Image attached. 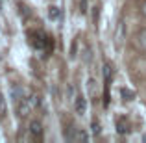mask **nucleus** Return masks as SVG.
<instances>
[{"label": "nucleus", "instance_id": "obj_6", "mask_svg": "<svg viewBox=\"0 0 146 143\" xmlns=\"http://www.w3.org/2000/svg\"><path fill=\"white\" fill-rule=\"evenodd\" d=\"M6 111H7V106H6V99H4L2 91H0V119L6 117Z\"/></svg>", "mask_w": 146, "mask_h": 143}, {"label": "nucleus", "instance_id": "obj_3", "mask_svg": "<svg viewBox=\"0 0 146 143\" xmlns=\"http://www.w3.org/2000/svg\"><path fill=\"white\" fill-rule=\"evenodd\" d=\"M74 110H76V113H78L80 117L85 115V111H87V100H85V97H83V95H78L74 99Z\"/></svg>", "mask_w": 146, "mask_h": 143}, {"label": "nucleus", "instance_id": "obj_1", "mask_svg": "<svg viewBox=\"0 0 146 143\" xmlns=\"http://www.w3.org/2000/svg\"><path fill=\"white\" fill-rule=\"evenodd\" d=\"M30 41H32V45L35 48H39V50H48L52 48V43H50V37L46 36V34H43V32H32L30 34Z\"/></svg>", "mask_w": 146, "mask_h": 143}, {"label": "nucleus", "instance_id": "obj_8", "mask_svg": "<svg viewBox=\"0 0 146 143\" xmlns=\"http://www.w3.org/2000/svg\"><path fill=\"white\" fill-rule=\"evenodd\" d=\"M139 43H141V47L146 50V30H143V32L139 34Z\"/></svg>", "mask_w": 146, "mask_h": 143}, {"label": "nucleus", "instance_id": "obj_10", "mask_svg": "<svg viewBox=\"0 0 146 143\" xmlns=\"http://www.w3.org/2000/svg\"><path fill=\"white\" fill-rule=\"evenodd\" d=\"M122 95H124V100H133L135 99V93H131V91H128V89H122Z\"/></svg>", "mask_w": 146, "mask_h": 143}, {"label": "nucleus", "instance_id": "obj_2", "mask_svg": "<svg viewBox=\"0 0 146 143\" xmlns=\"http://www.w3.org/2000/svg\"><path fill=\"white\" fill-rule=\"evenodd\" d=\"M28 130H30L32 140H35V141H41V140H43V125H41L39 121H32Z\"/></svg>", "mask_w": 146, "mask_h": 143}, {"label": "nucleus", "instance_id": "obj_4", "mask_svg": "<svg viewBox=\"0 0 146 143\" xmlns=\"http://www.w3.org/2000/svg\"><path fill=\"white\" fill-rule=\"evenodd\" d=\"M117 132L118 134H128L129 132V125H128V121H126V117L117 119Z\"/></svg>", "mask_w": 146, "mask_h": 143}, {"label": "nucleus", "instance_id": "obj_7", "mask_svg": "<svg viewBox=\"0 0 146 143\" xmlns=\"http://www.w3.org/2000/svg\"><path fill=\"white\" fill-rule=\"evenodd\" d=\"M87 138H89V136H87L83 130H76V132H74V141H76V140H78V141H85Z\"/></svg>", "mask_w": 146, "mask_h": 143}, {"label": "nucleus", "instance_id": "obj_5", "mask_svg": "<svg viewBox=\"0 0 146 143\" xmlns=\"http://www.w3.org/2000/svg\"><path fill=\"white\" fill-rule=\"evenodd\" d=\"M48 17H50V21H59L61 19V9L57 6H50L48 7Z\"/></svg>", "mask_w": 146, "mask_h": 143}, {"label": "nucleus", "instance_id": "obj_11", "mask_svg": "<svg viewBox=\"0 0 146 143\" xmlns=\"http://www.w3.org/2000/svg\"><path fill=\"white\" fill-rule=\"evenodd\" d=\"M144 15H146V6H144Z\"/></svg>", "mask_w": 146, "mask_h": 143}, {"label": "nucleus", "instance_id": "obj_9", "mask_svg": "<svg viewBox=\"0 0 146 143\" xmlns=\"http://www.w3.org/2000/svg\"><path fill=\"white\" fill-rule=\"evenodd\" d=\"M100 132H102V128H100V123L94 119V121H93V134H94V136H100Z\"/></svg>", "mask_w": 146, "mask_h": 143}]
</instances>
